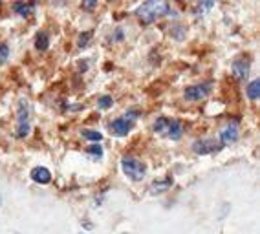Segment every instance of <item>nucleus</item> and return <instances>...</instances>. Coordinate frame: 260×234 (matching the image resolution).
Returning <instances> with one entry per match:
<instances>
[{"label":"nucleus","mask_w":260,"mask_h":234,"mask_svg":"<svg viewBox=\"0 0 260 234\" xmlns=\"http://www.w3.org/2000/svg\"><path fill=\"white\" fill-rule=\"evenodd\" d=\"M249 58H238L235 60V64H233V72H235V75L238 79H244V77L247 75V72H249Z\"/></svg>","instance_id":"nucleus-9"},{"label":"nucleus","mask_w":260,"mask_h":234,"mask_svg":"<svg viewBox=\"0 0 260 234\" xmlns=\"http://www.w3.org/2000/svg\"><path fill=\"white\" fill-rule=\"evenodd\" d=\"M31 179H33V181H37V183H41V185L50 183V181H51L50 170H48L46 167H35L33 170H31Z\"/></svg>","instance_id":"nucleus-8"},{"label":"nucleus","mask_w":260,"mask_h":234,"mask_svg":"<svg viewBox=\"0 0 260 234\" xmlns=\"http://www.w3.org/2000/svg\"><path fill=\"white\" fill-rule=\"evenodd\" d=\"M136 117L138 116H134V112H128V114H125V117L114 119V121L110 123V132L114 135H118V137H125V135L132 130Z\"/></svg>","instance_id":"nucleus-3"},{"label":"nucleus","mask_w":260,"mask_h":234,"mask_svg":"<svg viewBox=\"0 0 260 234\" xmlns=\"http://www.w3.org/2000/svg\"><path fill=\"white\" fill-rule=\"evenodd\" d=\"M15 234H18V233H15Z\"/></svg>","instance_id":"nucleus-22"},{"label":"nucleus","mask_w":260,"mask_h":234,"mask_svg":"<svg viewBox=\"0 0 260 234\" xmlns=\"http://www.w3.org/2000/svg\"><path fill=\"white\" fill-rule=\"evenodd\" d=\"M97 6V2H84L83 4V8H86V9H93Z\"/></svg>","instance_id":"nucleus-21"},{"label":"nucleus","mask_w":260,"mask_h":234,"mask_svg":"<svg viewBox=\"0 0 260 234\" xmlns=\"http://www.w3.org/2000/svg\"><path fill=\"white\" fill-rule=\"evenodd\" d=\"M259 95H260V81L259 79H255L249 86H247V97L251 101H257L259 99Z\"/></svg>","instance_id":"nucleus-14"},{"label":"nucleus","mask_w":260,"mask_h":234,"mask_svg":"<svg viewBox=\"0 0 260 234\" xmlns=\"http://www.w3.org/2000/svg\"><path fill=\"white\" fill-rule=\"evenodd\" d=\"M168 121H170L168 117H158L156 123H154V130H156L158 134H165V132H167Z\"/></svg>","instance_id":"nucleus-15"},{"label":"nucleus","mask_w":260,"mask_h":234,"mask_svg":"<svg viewBox=\"0 0 260 234\" xmlns=\"http://www.w3.org/2000/svg\"><path fill=\"white\" fill-rule=\"evenodd\" d=\"M83 137L84 139H90V141H95L99 143L103 139V135L99 132H93V130H83Z\"/></svg>","instance_id":"nucleus-16"},{"label":"nucleus","mask_w":260,"mask_h":234,"mask_svg":"<svg viewBox=\"0 0 260 234\" xmlns=\"http://www.w3.org/2000/svg\"><path fill=\"white\" fill-rule=\"evenodd\" d=\"M48 46H50V35L46 31H39L37 37H35V48L39 51H46Z\"/></svg>","instance_id":"nucleus-12"},{"label":"nucleus","mask_w":260,"mask_h":234,"mask_svg":"<svg viewBox=\"0 0 260 234\" xmlns=\"http://www.w3.org/2000/svg\"><path fill=\"white\" fill-rule=\"evenodd\" d=\"M168 11H170V6H168L167 2H161V0H151V2H145L139 6L138 9V17L141 20L143 24H152L154 20H158L160 17L163 15H167Z\"/></svg>","instance_id":"nucleus-1"},{"label":"nucleus","mask_w":260,"mask_h":234,"mask_svg":"<svg viewBox=\"0 0 260 234\" xmlns=\"http://www.w3.org/2000/svg\"><path fill=\"white\" fill-rule=\"evenodd\" d=\"M165 134H167L170 139H180V137H182V134H184V126H182V123H180V121H176V119H170V121H168L167 132H165Z\"/></svg>","instance_id":"nucleus-10"},{"label":"nucleus","mask_w":260,"mask_h":234,"mask_svg":"<svg viewBox=\"0 0 260 234\" xmlns=\"http://www.w3.org/2000/svg\"><path fill=\"white\" fill-rule=\"evenodd\" d=\"M97 104H99V108L107 110V108H110V106L114 104V99H112L110 95H103V97H101V99H99V102H97Z\"/></svg>","instance_id":"nucleus-17"},{"label":"nucleus","mask_w":260,"mask_h":234,"mask_svg":"<svg viewBox=\"0 0 260 234\" xmlns=\"http://www.w3.org/2000/svg\"><path fill=\"white\" fill-rule=\"evenodd\" d=\"M121 168L126 174V177H130L132 181H141L145 177V172H147L145 163H141L139 159L132 158V156H125L121 159Z\"/></svg>","instance_id":"nucleus-2"},{"label":"nucleus","mask_w":260,"mask_h":234,"mask_svg":"<svg viewBox=\"0 0 260 234\" xmlns=\"http://www.w3.org/2000/svg\"><path fill=\"white\" fill-rule=\"evenodd\" d=\"M33 8H35L33 2H15L13 4V11L18 13V15H22V17H28L33 11Z\"/></svg>","instance_id":"nucleus-11"},{"label":"nucleus","mask_w":260,"mask_h":234,"mask_svg":"<svg viewBox=\"0 0 260 234\" xmlns=\"http://www.w3.org/2000/svg\"><path fill=\"white\" fill-rule=\"evenodd\" d=\"M90 37H92V33H90V31H88V33H84V35H81V37H79V48H86V46H88V39H90Z\"/></svg>","instance_id":"nucleus-19"},{"label":"nucleus","mask_w":260,"mask_h":234,"mask_svg":"<svg viewBox=\"0 0 260 234\" xmlns=\"http://www.w3.org/2000/svg\"><path fill=\"white\" fill-rule=\"evenodd\" d=\"M220 146H216L214 139H198L193 143V150L196 154H211V152L218 150Z\"/></svg>","instance_id":"nucleus-6"},{"label":"nucleus","mask_w":260,"mask_h":234,"mask_svg":"<svg viewBox=\"0 0 260 234\" xmlns=\"http://www.w3.org/2000/svg\"><path fill=\"white\" fill-rule=\"evenodd\" d=\"M8 46H6V44H4V42H2V44H0V62H4V60H6V57H8Z\"/></svg>","instance_id":"nucleus-20"},{"label":"nucleus","mask_w":260,"mask_h":234,"mask_svg":"<svg viewBox=\"0 0 260 234\" xmlns=\"http://www.w3.org/2000/svg\"><path fill=\"white\" fill-rule=\"evenodd\" d=\"M30 132V123H28V104L20 101L18 104V125H17V137H24Z\"/></svg>","instance_id":"nucleus-5"},{"label":"nucleus","mask_w":260,"mask_h":234,"mask_svg":"<svg viewBox=\"0 0 260 234\" xmlns=\"http://www.w3.org/2000/svg\"><path fill=\"white\" fill-rule=\"evenodd\" d=\"M86 152L95 156V158H101V156H103V146H101V145H90V146L86 148Z\"/></svg>","instance_id":"nucleus-18"},{"label":"nucleus","mask_w":260,"mask_h":234,"mask_svg":"<svg viewBox=\"0 0 260 234\" xmlns=\"http://www.w3.org/2000/svg\"><path fill=\"white\" fill-rule=\"evenodd\" d=\"M170 185H172V179L167 177V179H163V181H154V183L151 185V190H152V194L165 192L167 189H170Z\"/></svg>","instance_id":"nucleus-13"},{"label":"nucleus","mask_w":260,"mask_h":234,"mask_svg":"<svg viewBox=\"0 0 260 234\" xmlns=\"http://www.w3.org/2000/svg\"><path fill=\"white\" fill-rule=\"evenodd\" d=\"M238 139V126L233 123V125L226 126L222 132H220V141L222 145H231V143H235Z\"/></svg>","instance_id":"nucleus-7"},{"label":"nucleus","mask_w":260,"mask_h":234,"mask_svg":"<svg viewBox=\"0 0 260 234\" xmlns=\"http://www.w3.org/2000/svg\"><path fill=\"white\" fill-rule=\"evenodd\" d=\"M211 93V83H203V84H194V86H189L185 88L184 97L187 101H200L203 97H207Z\"/></svg>","instance_id":"nucleus-4"}]
</instances>
